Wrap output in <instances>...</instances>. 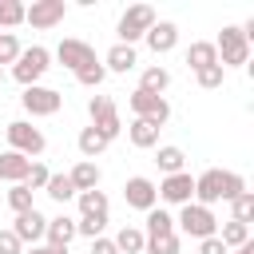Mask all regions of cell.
<instances>
[{
  "label": "cell",
  "mask_w": 254,
  "mask_h": 254,
  "mask_svg": "<svg viewBox=\"0 0 254 254\" xmlns=\"http://www.w3.org/2000/svg\"><path fill=\"white\" fill-rule=\"evenodd\" d=\"M155 8L151 4H131L123 16H119V24H115V36H119V44H127V48H135L151 28H155Z\"/></svg>",
  "instance_id": "cell-1"
},
{
  "label": "cell",
  "mask_w": 254,
  "mask_h": 254,
  "mask_svg": "<svg viewBox=\"0 0 254 254\" xmlns=\"http://www.w3.org/2000/svg\"><path fill=\"white\" fill-rule=\"evenodd\" d=\"M48 67H52V52H48L44 44H32V48H24L20 60L12 64V79L24 83V87H36V83L48 75Z\"/></svg>",
  "instance_id": "cell-2"
},
{
  "label": "cell",
  "mask_w": 254,
  "mask_h": 254,
  "mask_svg": "<svg viewBox=\"0 0 254 254\" xmlns=\"http://www.w3.org/2000/svg\"><path fill=\"white\" fill-rule=\"evenodd\" d=\"M214 52H218V67H222V71H226V67H242V64L250 60V40L242 36L238 24H226V28L218 32V40H214Z\"/></svg>",
  "instance_id": "cell-3"
},
{
  "label": "cell",
  "mask_w": 254,
  "mask_h": 254,
  "mask_svg": "<svg viewBox=\"0 0 254 254\" xmlns=\"http://www.w3.org/2000/svg\"><path fill=\"white\" fill-rule=\"evenodd\" d=\"M4 135H8V151L24 155V159H40V155H44V147H48L44 131H40V127H32L28 119H12V123L4 127Z\"/></svg>",
  "instance_id": "cell-4"
},
{
  "label": "cell",
  "mask_w": 254,
  "mask_h": 254,
  "mask_svg": "<svg viewBox=\"0 0 254 254\" xmlns=\"http://www.w3.org/2000/svg\"><path fill=\"white\" fill-rule=\"evenodd\" d=\"M175 226H179L183 234L198 238V242L218 234V218H214V210H210V206H198V202H187V206H179V218H175Z\"/></svg>",
  "instance_id": "cell-5"
},
{
  "label": "cell",
  "mask_w": 254,
  "mask_h": 254,
  "mask_svg": "<svg viewBox=\"0 0 254 254\" xmlns=\"http://www.w3.org/2000/svg\"><path fill=\"white\" fill-rule=\"evenodd\" d=\"M127 107L135 111V119H143V123H151V127H159L163 131V123L171 119V103L163 99V95H151V91H131L127 95Z\"/></svg>",
  "instance_id": "cell-6"
},
{
  "label": "cell",
  "mask_w": 254,
  "mask_h": 254,
  "mask_svg": "<svg viewBox=\"0 0 254 254\" xmlns=\"http://www.w3.org/2000/svg\"><path fill=\"white\" fill-rule=\"evenodd\" d=\"M87 115H91V127H95L107 143L123 131V119H119V107H115L111 95H91V99H87Z\"/></svg>",
  "instance_id": "cell-7"
},
{
  "label": "cell",
  "mask_w": 254,
  "mask_h": 254,
  "mask_svg": "<svg viewBox=\"0 0 254 254\" xmlns=\"http://www.w3.org/2000/svg\"><path fill=\"white\" fill-rule=\"evenodd\" d=\"M20 103H24V111H28L32 119H48V115H56V111L64 107V95H60L56 87H44V83H36V87H24Z\"/></svg>",
  "instance_id": "cell-8"
},
{
  "label": "cell",
  "mask_w": 254,
  "mask_h": 254,
  "mask_svg": "<svg viewBox=\"0 0 254 254\" xmlns=\"http://www.w3.org/2000/svg\"><path fill=\"white\" fill-rule=\"evenodd\" d=\"M155 194H159V202L187 206V202H194V175H190V171L163 175V183H155Z\"/></svg>",
  "instance_id": "cell-9"
},
{
  "label": "cell",
  "mask_w": 254,
  "mask_h": 254,
  "mask_svg": "<svg viewBox=\"0 0 254 254\" xmlns=\"http://www.w3.org/2000/svg\"><path fill=\"white\" fill-rule=\"evenodd\" d=\"M67 4L64 0H32V8H24V24H32L36 32H48L56 24H64Z\"/></svg>",
  "instance_id": "cell-10"
},
{
  "label": "cell",
  "mask_w": 254,
  "mask_h": 254,
  "mask_svg": "<svg viewBox=\"0 0 254 254\" xmlns=\"http://www.w3.org/2000/svg\"><path fill=\"white\" fill-rule=\"evenodd\" d=\"M123 202L131 206V210H155L159 206V194H155V179H147V175H131L127 183H123Z\"/></svg>",
  "instance_id": "cell-11"
},
{
  "label": "cell",
  "mask_w": 254,
  "mask_h": 254,
  "mask_svg": "<svg viewBox=\"0 0 254 254\" xmlns=\"http://www.w3.org/2000/svg\"><path fill=\"white\" fill-rule=\"evenodd\" d=\"M222 190H226V171L206 167L202 175H194V202L198 206H210L214 210V202H222Z\"/></svg>",
  "instance_id": "cell-12"
},
{
  "label": "cell",
  "mask_w": 254,
  "mask_h": 254,
  "mask_svg": "<svg viewBox=\"0 0 254 254\" xmlns=\"http://www.w3.org/2000/svg\"><path fill=\"white\" fill-rule=\"evenodd\" d=\"M56 60H60V64H64V67L75 75L79 67L95 64V48H91L87 40H71V36H67V40H60V48H56Z\"/></svg>",
  "instance_id": "cell-13"
},
{
  "label": "cell",
  "mask_w": 254,
  "mask_h": 254,
  "mask_svg": "<svg viewBox=\"0 0 254 254\" xmlns=\"http://www.w3.org/2000/svg\"><path fill=\"white\" fill-rule=\"evenodd\" d=\"M8 230H12V234L24 242V246H28V242H32V246H40V242H44V230H48V218H44V214L32 206V210L16 214V222H12Z\"/></svg>",
  "instance_id": "cell-14"
},
{
  "label": "cell",
  "mask_w": 254,
  "mask_h": 254,
  "mask_svg": "<svg viewBox=\"0 0 254 254\" xmlns=\"http://www.w3.org/2000/svg\"><path fill=\"white\" fill-rule=\"evenodd\" d=\"M143 40H147V48H151L155 56H167V52H175V44H179V24H171V20H155V28H151Z\"/></svg>",
  "instance_id": "cell-15"
},
{
  "label": "cell",
  "mask_w": 254,
  "mask_h": 254,
  "mask_svg": "<svg viewBox=\"0 0 254 254\" xmlns=\"http://www.w3.org/2000/svg\"><path fill=\"white\" fill-rule=\"evenodd\" d=\"M67 179H71L75 194H79V190H99V179H103V171H99V163H91V159H79V163L67 171Z\"/></svg>",
  "instance_id": "cell-16"
},
{
  "label": "cell",
  "mask_w": 254,
  "mask_h": 254,
  "mask_svg": "<svg viewBox=\"0 0 254 254\" xmlns=\"http://www.w3.org/2000/svg\"><path fill=\"white\" fill-rule=\"evenodd\" d=\"M135 64H139V56H135V48H127V44H111L107 56H103V71L127 75V71H135Z\"/></svg>",
  "instance_id": "cell-17"
},
{
  "label": "cell",
  "mask_w": 254,
  "mask_h": 254,
  "mask_svg": "<svg viewBox=\"0 0 254 254\" xmlns=\"http://www.w3.org/2000/svg\"><path fill=\"white\" fill-rule=\"evenodd\" d=\"M71 238H75V218H67V214L48 218V230H44V242H48V246L67 250V242H71Z\"/></svg>",
  "instance_id": "cell-18"
},
{
  "label": "cell",
  "mask_w": 254,
  "mask_h": 254,
  "mask_svg": "<svg viewBox=\"0 0 254 254\" xmlns=\"http://www.w3.org/2000/svg\"><path fill=\"white\" fill-rule=\"evenodd\" d=\"M32 171V159L16 155V151H0V183H24Z\"/></svg>",
  "instance_id": "cell-19"
},
{
  "label": "cell",
  "mask_w": 254,
  "mask_h": 254,
  "mask_svg": "<svg viewBox=\"0 0 254 254\" xmlns=\"http://www.w3.org/2000/svg\"><path fill=\"white\" fill-rule=\"evenodd\" d=\"M218 64V52H214V40H194L187 48V67L190 71H202V67H214Z\"/></svg>",
  "instance_id": "cell-20"
},
{
  "label": "cell",
  "mask_w": 254,
  "mask_h": 254,
  "mask_svg": "<svg viewBox=\"0 0 254 254\" xmlns=\"http://www.w3.org/2000/svg\"><path fill=\"white\" fill-rule=\"evenodd\" d=\"M79 218H107V194L103 190H79Z\"/></svg>",
  "instance_id": "cell-21"
},
{
  "label": "cell",
  "mask_w": 254,
  "mask_h": 254,
  "mask_svg": "<svg viewBox=\"0 0 254 254\" xmlns=\"http://www.w3.org/2000/svg\"><path fill=\"white\" fill-rule=\"evenodd\" d=\"M171 87V71L167 67H159V64H151V67H143V75H139V91H151V95H163Z\"/></svg>",
  "instance_id": "cell-22"
},
{
  "label": "cell",
  "mask_w": 254,
  "mask_h": 254,
  "mask_svg": "<svg viewBox=\"0 0 254 254\" xmlns=\"http://www.w3.org/2000/svg\"><path fill=\"white\" fill-rule=\"evenodd\" d=\"M127 139H131V147H139V151H151V147H159V127H151V123H143V119H131V127H127Z\"/></svg>",
  "instance_id": "cell-23"
},
{
  "label": "cell",
  "mask_w": 254,
  "mask_h": 254,
  "mask_svg": "<svg viewBox=\"0 0 254 254\" xmlns=\"http://www.w3.org/2000/svg\"><path fill=\"white\" fill-rule=\"evenodd\" d=\"M155 163H159L163 175H179V171H187V155H183V147H175V143L159 147V151H155Z\"/></svg>",
  "instance_id": "cell-24"
},
{
  "label": "cell",
  "mask_w": 254,
  "mask_h": 254,
  "mask_svg": "<svg viewBox=\"0 0 254 254\" xmlns=\"http://www.w3.org/2000/svg\"><path fill=\"white\" fill-rule=\"evenodd\" d=\"M147 238H163V234H179L175 230V214L171 210H163V206H155V210H147V230H143Z\"/></svg>",
  "instance_id": "cell-25"
},
{
  "label": "cell",
  "mask_w": 254,
  "mask_h": 254,
  "mask_svg": "<svg viewBox=\"0 0 254 254\" xmlns=\"http://www.w3.org/2000/svg\"><path fill=\"white\" fill-rule=\"evenodd\" d=\"M75 147H79V155H83V159H91V163H95V159L107 151V139H103L95 127H83V131H79V139H75Z\"/></svg>",
  "instance_id": "cell-26"
},
{
  "label": "cell",
  "mask_w": 254,
  "mask_h": 254,
  "mask_svg": "<svg viewBox=\"0 0 254 254\" xmlns=\"http://www.w3.org/2000/svg\"><path fill=\"white\" fill-rule=\"evenodd\" d=\"M111 242L119 246V254H143V246H147V234H143V226H123V230H119Z\"/></svg>",
  "instance_id": "cell-27"
},
{
  "label": "cell",
  "mask_w": 254,
  "mask_h": 254,
  "mask_svg": "<svg viewBox=\"0 0 254 254\" xmlns=\"http://www.w3.org/2000/svg\"><path fill=\"white\" fill-rule=\"evenodd\" d=\"M218 242L226 246V250H238L242 242H250V226H242V222H218Z\"/></svg>",
  "instance_id": "cell-28"
},
{
  "label": "cell",
  "mask_w": 254,
  "mask_h": 254,
  "mask_svg": "<svg viewBox=\"0 0 254 254\" xmlns=\"http://www.w3.org/2000/svg\"><path fill=\"white\" fill-rule=\"evenodd\" d=\"M44 194H48L52 202H60V206H64V202H71V198H75V187H71V179H67V175H52V179H48V187H44Z\"/></svg>",
  "instance_id": "cell-29"
},
{
  "label": "cell",
  "mask_w": 254,
  "mask_h": 254,
  "mask_svg": "<svg viewBox=\"0 0 254 254\" xmlns=\"http://www.w3.org/2000/svg\"><path fill=\"white\" fill-rule=\"evenodd\" d=\"M4 198H8V206L16 210V214H24V210H32L36 202H32V190L24 187V183H12L8 190H4Z\"/></svg>",
  "instance_id": "cell-30"
},
{
  "label": "cell",
  "mask_w": 254,
  "mask_h": 254,
  "mask_svg": "<svg viewBox=\"0 0 254 254\" xmlns=\"http://www.w3.org/2000/svg\"><path fill=\"white\" fill-rule=\"evenodd\" d=\"M183 250V238L179 234H163V238H147L143 254H179Z\"/></svg>",
  "instance_id": "cell-31"
},
{
  "label": "cell",
  "mask_w": 254,
  "mask_h": 254,
  "mask_svg": "<svg viewBox=\"0 0 254 254\" xmlns=\"http://www.w3.org/2000/svg\"><path fill=\"white\" fill-rule=\"evenodd\" d=\"M24 24V4L20 0H0V28H20Z\"/></svg>",
  "instance_id": "cell-32"
},
{
  "label": "cell",
  "mask_w": 254,
  "mask_h": 254,
  "mask_svg": "<svg viewBox=\"0 0 254 254\" xmlns=\"http://www.w3.org/2000/svg\"><path fill=\"white\" fill-rule=\"evenodd\" d=\"M230 210H234V222L250 226V218H254V194H250V190H242V194L230 202Z\"/></svg>",
  "instance_id": "cell-33"
},
{
  "label": "cell",
  "mask_w": 254,
  "mask_h": 254,
  "mask_svg": "<svg viewBox=\"0 0 254 254\" xmlns=\"http://www.w3.org/2000/svg\"><path fill=\"white\" fill-rule=\"evenodd\" d=\"M20 52H24V48H20L16 32H0V67H4V64H16Z\"/></svg>",
  "instance_id": "cell-34"
},
{
  "label": "cell",
  "mask_w": 254,
  "mask_h": 254,
  "mask_svg": "<svg viewBox=\"0 0 254 254\" xmlns=\"http://www.w3.org/2000/svg\"><path fill=\"white\" fill-rule=\"evenodd\" d=\"M48 179H52V171H48V167H44L40 159H32V171H28V179H24V187H28L32 194H36V190H44V187H48Z\"/></svg>",
  "instance_id": "cell-35"
},
{
  "label": "cell",
  "mask_w": 254,
  "mask_h": 254,
  "mask_svg": "<svg viewBox=\"0 0 254 254\" xmlns=\"http://www.w3.org/2000/svg\"><path fill=\"white\" fill-rule=\"evenodd\" d=\"M75 79H79L83 87H99V83L107 79V71H103V64L95 60V64H87V67H79V71H75Z\"/></svg>",
  "instance_id": "cell-36"
},
{
  "label": "cell",
  "mask_w": 254,
  "mask_h": 254,
  "mask_svg": "<svg viewBox=\"0 0 254 254\" xmlns=\"http://www.w3.org/2000/svg\"><path fill=\"white\" fill-rule=\"evenodd\" d=\"M103 230H107V218H75V234H83L87 242L103 238Z\"/></svg>",
  "instance_id": "cell-37"
},
{
  "label": "cell",
  "mask_w": 254,
  "mask_h": 254,
  "mask_svg": "<svg viewBox=\"0 0 254 254\" xmlns=\"http://www.w3.org/2000/svg\"><path fill=\"white\" fill-rule=\"evenodd\" d=\"M194 79H198V87H206V91H214V87H222V79H226V71L214 64V67H202V71H194Z\"/></svg>",
  "instance_id": "cell-38"
},
{
  "label": "cell",
  "mask_w": 254,
  "mask_h": 254,
  "mask_svg": "<svg viewBox=\"0 0 254 254\" xmlns=\"http://www.w3.org/2000/svg\"><path fill=\"white\" fill-rule=\"evenodd\" d=\"M242 190H246V179H242L238 171H226V190H222V202H234Z\"/></svg>",
  "instance_id": "cell-39"
},
{
  "label": "cell",
  "mask_w": 254,
  "mask_h": 254,
  "mask_svg": "<svg viewBox=\"0 0 254 254\" xmlns=\"http://www.w3.org/2000/svg\"><path fill=\"white\" fill-rule=\"evenodd\" d=\"M0 254H24V242L12 230H0Z\"/></svg>",
  "instance_id": "cell-40"
},
{
  "label": "cell",
  "mask_w": 254,
  "mask_h": 254,
  "mask_svg": "<svg viewBox=\"0 0 254 254\" xmlns=\"http://www.w3.org/2000/svg\"><path fill=\"white\" fill-rule=\"evenodd\" d=\"M198 254H230V250H226V246L218 242V234H214V238H202V242H198Z\"/></svg>",
  "instance_id": "cell-41"
},
{
  "label": "cell",
  "mask_w": 254,
  "mask_h": 254,
  "mask_svg": "<svg viewBox=\"0 0 254 254\" xmlns=\"http://www.w3.org/2000/svg\"><path fill=\"white\" fill-rule=\"evenodd\" d=\"M91 254H119V246L111 238H91Z\"/></svg>",
  "instance_id": "cell-42"
},
{
  "label": "cell",
  "mask_w": 254,
  "mask_h": 254,
  "mask_svg": "<svg viewBox=\"0 0 254 254\" xmlns=\"http://www.w3.org/2000/svg\"><path fill=\"white\" fill-rule=\"evenodd\" d=\"M28 254H67V250H60V246H48V242H40V246H32Z\"/></svg>",
  "instance_id": "cell-43"
},
{
  "label": "cell",
  "mask_w": 254,
  "mask_h": 254,
  "mask_svg": "<svg viewBox=\"0 0 254 254\" xmlns=\"http://www.w3.org/2000/svg\"><path fill=\"white\" fill-rule=\"evenodd\" d=\"M234 254H254V242H242V246H238Z\"/></svg>",
  "instance_id": "cell-44"
},
{
  "label": "cell",
  "mask_w": 254,
  "mask_h": 254,
  "mask_svg": "<svg viewBox=\"0 0 254 254\" xmlns=\"http://www.w3.org/2000/svg\"><path fill=\"white\" fill-rule=\"evenodd\" d=\"M0 83H4V67H0Z\"/></svg>",
  "instance_id": "cell-45"
},
{
  "label": "cell",
  "mask_w": 254,
  "mask_h": 254,
  "mask_svg": "<svg viewBox=\"0 0 254 254\" xmlns=\"http://www.w3.org/2000/svg\"><path fill=\"white\" fill-rule=\"evenodd\" d=\"M0 194H4V190H0Z\"/></svg>",
  "instance_id": "cell-46"
}]
</instances>
